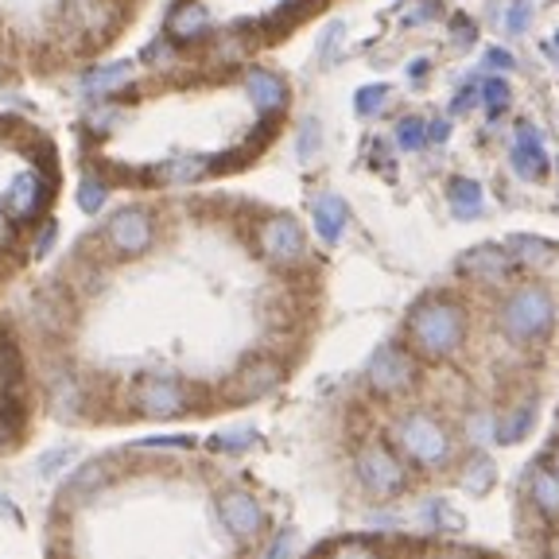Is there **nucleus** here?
Returning a JSON list of instances; mask_svg holds the SVG:
<instances>
[{
    "label": "nucleus",
    "mask_w": 559,
    "mask_h": 559,
    "mask_svg": "<svg viewBox=\"0 0 559 559\" xmlns=\"http://www.w3.org/2000/svg\"><path fill=\"white\" fill-rule=\"evenodd\" d=\"M466 338V311L447 296L419 299L408 311V342L419 358L443 361Z\"/></svg>",
    "instance_id": "1"
},
{
    "label": "nucleus",
    "mask_w": 559,
    "mask_h": 559,
    "mask_svg": "<svg viewBox=\"0 0 559 559\" xmlns=\"http://www.w3.org/2000/svg\"><path fill=\"white\" fill-rule=\"evenodd\" d=\"M498 323L513 342H536L556 326V299H551V292L540 288V284L513 288L506 296V304H501Z\"/></svg>",
    "instance_id": "2"
},
{
    "label": "nucleus",
    "mask_w": 559,
    "mask_h": 559,
    "mask_svg": "<svg viewBox=\"0 0 559 559\" xmlns=\"http://www.w3.org/2000/svg\"><path fill=\"white\" fill-rule=\"evenodd\" d=\"M393 439L404 459H412L416 466L439 471V466L451 463V436H447L443 424H439L436 416H428V412H404V416L396 419Z\"/></svg>",
    "instance_id": "3"
},
{
    "label": "nucleus",
    "mask_w": 559,
    "mask_h": 559,
    "mask_svg": "<svg viewBox=\"0 0 559 559\" xmlns=\"http://www.w3.org/2000/svg\"><path fill=\"white\" fill-rule=\"evenodd\" d=\"M257 249L276 269H296L307 261V237L292 214H272L257 226Z\"/></svg>",
    "instance_id": "4"
},
{
    "label": "nucleus",
    "mask_w": 559,
    "mask_h": 559,
    "mask_svg": "<svg viewBox=\"0 0 559 559\" xmlns=\"http://www.w3.org/2000/svg\"><path fill=\"white\" fill-rule=\"evenodd\" d=\"M358 478L373 498H396L408 486V466L389 443H366L358 454Z\"/></svg>",
    "instance_id": "5"
},
{
    "label": "nucleus",
    "mask_w": 559,
    "mask_h": 559,
    "mask_svg": "<svg viewBox=\"0 0 559 559\" xmlns=\"http://www.w3.org/2000/svg\"><path fill=\"white\" fill-rule=\"evenodd\" d=\"M366 381L377 396H404L416 384V358H412V349L393 346V342L381 346L369 358Z\"/></svg>",
    "instance_id": "6"
},
{
    "label": "nucleus",
    "mask_w": 559,
    "mask_h": 559,
    "mask_svg": "<svg viewBox=\"0 0 559 559\" xmlns=\"http://www.w3.org/2000/svg\"><path fill=\"white\" fill-rule=\"evenodd\" d=\"M51 171H24L12 179V187L4 191V202H0V214L12 222V226H24V222L39 218L44 206L51 202Z\"/></svg>",
    "instance_id": "7"
},
{
    "label": "nucleus",
    "mask_w": 559,
    "mask_h": 559,
    "mask_svg": "<svg viewBox=\"0 0 559 559\" xmlns=\"http://www.w3.org/2000/svg\"><path fill=\"white\" fill-rule=\"evenodd\" d=\"M152 241H156V218H152L144 206L117 210L114 218H109V226H105V245H109L117 257L148 253Z\"/></svg>",
    "instance_id": "8"
},
{
    "label": "nucleus",
    "mask_w": 559,
    "mask_h": 559,
    "mask_svg": "<svg viewBox=\"0 0 559 559\" xmlns=\"http://www.w3.org/2000/svg\"><path fill=\"white\" fill-rule=\"evenodd\" d=\"M132 404H136L140 416L171 419V416H183L187 404H191V393H187V384L175 381V377H144V381L132 389Z\"/></svg>",
    "instance_id": "9"
},
{
    "label": "nucleus",
    "mask_w": 559,
    "mask_h": 559,
    "mask_svg": "<svg viewBox=\"0 0 559 559\" xmlns=\"http://www.w3.org/2000/svg\"><path fill=\"white\" fill-rule=\"evenodd\" d=\"M218 516L226 524L229 533L241 536V540H253V536L264 533V509L253 493H245V489H226L218 498Z\"/></svg>",
    "instance_id": "10"
},
{
    "label": "nucleus",
    "mask_w": 559,
    "mask_h": 559,
    "mask_svg": "<svg viewBox=\"0 0 559 559\" xmlns=\"http://www.w3.org/2000/svg\"><path fill=\"white\" fill-rule=\"evenodd\" d=\"M280 384V366L272 358H253L245 361L241 369L234 373V381H229V401H261V396H269L272 389Z\"/></svg>",
    "instance_id": "11"
},
{
    "label": "nucleus",
    "mask_w": 559,
    "mask_h": 559,
    "mask_svg": "<svg viewBox=\"0 0 559 559\" xmlns=\"http://www.w3.org/2000/svg\"><path fill=\"white\" fill-rule=\"evenodd\" d=\"M459 272H463L466 280H478V284H501V280L513 272V257H509V249L478 245V249L459 257Z\"/></svg>",
    "instance_id": "12"
},
{
    "label": "nucleus",
    "mask_w": 559,
    "mask_h": 559,
    "mask_svg": "<svg viewBox=\"0 0 559 559\" xmlns=\"http://www.w3.org/2000/svg\"><path fill=\"white\" fill-rule=\"evenodd\" d=\"M210 27H214V16H210L206 4L191 0V4H179V9L167 16V39L171 44H199L206 39Z\"/></svg>",
    "instance_id": "13"
},
{
    "label": "nucleus",
    "mask_w": 559,
    "mask_h": 559,
    "mask_svg": "<svg viewBox=\"0 0 559 559\" xmlns=\"http://www.w3.org/2000/svg\"><path fill=\"white\" fill-rule=\"evenodd\" d=\"M245 90H249V97H253V105L264 117H276L280 109L288 105V86H284V79L272 74V70L253 67L245 74Z\"/></svg>",
    "instance_id": "14"
},
{
    "label": "nucleus",
    "mask_w": 559,
    "mask_h": 559,
    "mask_svg": "<svg viewBox=\"0 0 559 559\" xmlns=\"http://www.w3.org/2000/svg\"><path fill=\"white\" fill-rule=\"evenodd\" d=\"M513 167H516L521 179H544V175H548V152H544V144H540V136H536L533 124H524L521 136H516Z\"/></svg>",
    "instance_id": "15"
},
{
    "label": "nucleus",
    "mask_w": 559,
    "mask_h": 559,
    "mask_svg": "<svg viewBox=\"0 0 559 559\" xmlns=\"http://www.w3.org/2000/svg\"><path fill=\"white\" fill-rule=\"evenodd\" d=\"M311 218H314V229L323 237L326 245H338L342 234H346V222H349V210L338 194H319L311 206Z\"/></svg>",
    "instance_id": "16"
},
{
    "label": "nucleus",
    "mask_w": 559,
    "mask_h": 559,
    "mask_svg": "<svg viewBox=\"0 0 559 559\" xmlns=\"http://www.w3.org/2000/svg\"><path fill=\"white\" fill-rule=\"evenodd\" d=\"M509 257L513 264H524V269H544L559 257V245L556 241H544V237H533V234H516L509 237Z\"/></svg>",
    "instance_id": "17"
},
{
    "label": "nucleus",
    "mask_w": 559,
    "mask_h": 559,
    "mask_svg": "<svg viewBox=\"0 0 559 559\" xmlns=\"http://www.w3.org/2000/svg\"><path fill=\"white\" fill-rule=\"evenodd\" d=\"M528 498L548 521H559V474L551 466H536L528 478Z\"/></svg>",
    "instance_id": "18"
},
{
    "label": "nucleus",
    "mask_w": 559,
    "mask_h": 559,
    "mask_svg": "<svg viewBox=\"0 0 559 559\" xmlns=\"http://www.w3.org/2000/svg\"><path fill=\"white\" fill-rule=\"evenodd\" d=\"M447 202H451V214L454 218H478L481 206H486V199H481V187L474 183V179H451V187H447Z\"/></svg>",
    "instance_id": "19"
},
{
    "label": "nucleus",
    "mask_w": 559,
    "mask_h": 559,
    "mask_svg": "<svg viewBox=\"0 0 559 559\" xmlns=\"http://www.w3.org/2000/svg\"><path fill=\"white\" fill-rule=\"evenodd\" d=\"M493 478H498V471H493V459L481 451H474L471 459L463 463V471H459V486L466 489V493H486L489 486H493Z\"/></svg>",
    "instance_id": "20"
},
{
    "label": "nucleus",
    "mask_w": 559,
    "mask_h": 559,
    "mask_svg": "<svg viewBox=\"0 0 559 559\" xmlns=\"http://www.w3.org/2000/svg\"><path fill=\"white\" fill-rule=\"evenodd\" d=\"M533 424H536V404L533 401L513 404V408L498 419V439L501 443H516V439H524L533 431Z\"/></svg>",
    "instance_id": "21"
},
{
    "label": "nucleus",
    "mask_w": 559,
    "mask_h": 559,
    "mask_svg": "<svg viewBox=\"0 0 559 559\" xmlns=\"http://www.w3.org/2000/svg\"><path fill=\"white\" fill-rule=\"evenodd\" d=\"M129 79H132V67L129 62H117V67H105V70L86 74V79H82V90H86V94H117L121 86H129Z\"/></svg>",
    "instance_id": "22"
},
{
    "label": "nucleus",
    "mask_w": 559,
    "mask_h": 559,
    "mask_svg": "<svg viewBox=\"0 0 559 559\" xmlns=\"http://www.w3.org/2000/svg\"><path fill=\"white\" fill-rule=\"evenodd\" d=\"M424 521H428V528H439V533H463V513L459 509H451L447 501H428L424 506Z\"/></svg>",
    "instance_id": "23"
},
{
    "label": "nucleus",
    "mask_w": 559,
    "mask_h": 559,
    "mask_svg": "<svg viewBox=\"0 0 559 559\" xmlns=\"http://www.w3.org/2000/svg\"><path fill=\"white\" fill-rule=\"evenodd\" d=\"M396 144H401L404 152H416L428 144V121L424 117H401L396 121Z\"/></svg>",
    "instance_id": "24"
},
{
    "label": "nucleus",
    "mask_w": 559,
    "mask_h": 559,
    "mask_svg": "<svg viewBox=\"0 0 559 559\" xmlns=\"http://www.w3.org/2000/svg\"><path fill=\"white\" fill-rule=\"evenodd\" d=\"M331 559H384L381 548H373V544L366 540H342L338 548L331 551Z\"/></svg>",
    "instance_id": "25"
},
{
    "label": "nucleus",
    "mask_w": 559,
    "mask_h": 559,
    "mask_svg": "<svg viewBox=\"0 0 559 559\" xmlns=\"http://www.w3.org/2000/svg\"><path fill=\"white\" fill-rule=\"evenodd\" d=\"M384 97H389V86H384V82H373V86L358 90V114L361 117H373L377 109L384 105Z\"/></svg>",
    "instance_id": "26"
},
{
    "label": "nucleus",
    "mask_w": 559,
    "mask_h": 559,
    "mask_svg": "<svg viewBox=\"0 0 559 559\" xmlns=\"http://www.w3.org/2000/svg\"><path fill=\"white\" fill-rule=\"evenodd\" d=\"M79 206L86 210V214H97V210L105 206V183H97V179H82V187H79Z\"/></svg>",
    "instance_id": "27"
},
{
    "label": "nucleus",
    "mask_w": 559,
    "mask_h": 559,
    "mask_svg": "<svg viewBox=\"0 0 559 559\" xmlns=\"http://www.w3.org/2000/svg\"><path fill=\"white\" fill-rule=\"evenodd\" d=\"M481 97H486V105L493 109V114H501L509 105V97H513V90H509L506 79H489L486 86H481Z\"/></svg>",
    "instance_id": "28"
},
{
    "label": "nucleus",
    "mask_w": 559,
    "mask_h": 559,
    "mask_svg": "<svg viewBox=\"0 0 559 559\" xmlns=\"http://www.w3.org/2000/svg\"><path fill=\"white\" fill-rule=\"evenodd\" d=\"M506 27L509 32H528V27H533V4H528V0H513V4H509V12H506Z\"/></svg>",
    "instance_id": "29"
},
{
    "label": "nucleus",
    "mask_w": 559,
    "mask_h": 559,
    "mask_svg": "<svg viewBox=\"0 0 559 559\" xmlns=\"http://www.w3.org/2000/svg\"><path fill=\"white\" fill-rule=\"evenodd\" d=\"M451 35H454V44H459V47H471L474 39H478V27H474L471 16H463V12H459V16H451Z\"/></svg>",
    "instance_id": "30"
},
{
    "label": "nucleus",
    "mask_w": 559,
    "mask_h": 559,
    "mask_svg": "<svg viewBox=\"0 0 559 559\" xmlns=\"http://www.w3.org/2000/svg\"><path fill=\"white\" fill-rule=\"evenodd\" d=\"M314 148H319V124L314 121H304V129H299V156L311 159Z\"/></svg>",
    "instance_id": "31"
},
{
    "label": "nucleus",
    "mask_w": 559,
    "mask_h": 559,
    "mask_svg": "<svg viewBox=\"0 0 559 559\" xmlns=\"http://www.w3.org/2000/svg\"><path fill=\"white\" fill-rule=\"evenodd\" d=\"M408 24H424V20H439V0H416V9L408 12Z\"/></svg>",
    "instance_id": "32"
},
{
    "label": "nucleus",
    "mask_w": 559,
    "mask_h": 559,
    "mask_svg": "<svg viewBox=\"0 0 559 559\" xmlns=\"http://www.w3.org/2000/svg\"><path fill=\"white\" fill-rule=\"evenodd\" d=\"M292 548H296V533H280L269 548V559H292Z\"/></svg>",
    "instance_id": "33"
},
{
    "label": "nucleus",
    "mask_w": 559,
    "mask_h": 559,
    "mask_svg": "<svg viewBox=\"0 0 559 559\" xmlns=\"http://www.w3.org/2000/svg\"><path fill=\"white\" fill-rule=\"evenodd\" d=\"M253 443V431H234V436L226 439H214V447H222V451H241V447Z\"/></svg>",
    "instance_id": "34"
},
{
    "label": "nucleus",
    "mask_w": 559,
    "mask_h": 559,
    "mask_svg": "<svg viewBox=\"0 0 559 559\" xmlns=\"http://www.w3.org/2000/svg\"><path fill=\"white\" fill-rule=\"evenodd\" d=\"M486 67H493V70H513L516 62H513V55H509V51H498V47H493V51H486Z\"/></svg>",
    "instance_id": "35"
},
{
    "label": "nucleus",
    "mask_w": 559,
    "mask_h": 559,
    "mask_svg": "<svg viewBox=\"0 0 559 559\" xmlns=\"http://www.w3.org/2000/svg\"><path fill=\"white\" fill-rule=\"evenodd\" d=\"M489 431H493V419H489V416H474L471 419V439H474V443H481Z\"/></svg>",
    "instance_id": "36"
},
{
    "label": "nucleus",
    "mask_w": 559,
    "mask_h": 559,
    "mask_svg": "<svg viewBox=\"0 0 559 559\" xmlns=\"http://www.w3.org/2000/svg\"><path fill=\"white\" fill-rule=\"evenodd\" d=\"M474 97H478V90H474V86L459 90V94H454V114H466V109L474 105Z\"/></svg>",
    "instance_id": "37"
},
{
    "label": "nucleus",
    "mask_w": 559,
    "mask_h": 559,
    "mask_svg": "<svg viewBox=\"0 0 559 559\" xmlns=\"http://www.w3.org/2000/svg\"><path fill=\"white\" fill-rule=\"evenodd\" d=\"M51 241H55V222H44V234H39V241H35L32 253H35V257H44L47 249H51Z\"/></svg>",
    "instance_id": "38"
},
{
    "label": "nucleus",
    "mask_w": 559,
    "mask_h": 559,
    "mask_svg": "<svg viewBox=\"0 0 559 559\" xmlns=\"http://www.w3.org/2000/svg\"><path fill=\"white\" fill-rule=\"evenodd\" d=\"M447 136H451V124H447V121H431L428 124V140H431V144H443Z\"/></svg>",
    "instance_id": "39"
},
{
    "label": "nucleus",
    "mask_w": 559,
    "mask_h": 559,
    "mask_svg": "<svg viewBox=\"0 0 559 559\" xmlns=\"http://www.w3.org/2000/svg\"><path fill=\"white\" fill-rule=\"evenodd\" d=\"M419 559H481L474 551H454V548H443V551H431V556H419Z\"/></svg>",
    "instance_id": "40"
},
{
    "label": "nucleus",
    "mask_w": 559,
    "mask_h": 559,
    "mask_svg": "<svg viewBox=\"0 0 559 559\" xmlns=\"http://www.w3.org/2000/svg\"><path fill=\"white\" fill-rule=\"evenodd\" d=\"M428 70H431V62L416 59V62H412V82H419V79H424V74H428Z\"/></svg>",
    "instance_id": "41"
},
{
    "label": "nucleus",
    "mask_w": 559,
    "mask_h": 559,
    "mask_svg": "<svg viewBox=\"0 0 559 559\" xmlns=\"http://www.w3.org/2000/svg\"><path fill=\"white\" fill-rule=\"evenodd\" d=\"M0 516H12V521H20V516H16V509H12L4 498H0Z\"/></svg>",
    "instance_id": "42"
},
{
    "label": "nucleus",
    "mask_w": 559,
    "mask_h": 559,
    "mask_svg": "<svg viewBox=\"0 0 559 559\" xmlns=\"http://www.w3.org/2000/svg\"><path fill=\"white\" fill-rule=\"evenodd\" d=\"M551 471L559 474V443H556V451H551Z\"/></svg>",
    "instance_id": "43"
},
{
    "label": "nucleus",
    "mask_w": 559,
    "mask_h": 559,
    "mask_svg": "<svg viewBox=\"0 0 559 559\" xmlns=\"http://www.w3.org/2000/svg\"><path fill=\"white\" fill-rule=\"evenodd\" d=\"M544 51H551V55H559V32H556V39H551V47H544Z\"/></svg>",
    "instance_id": "44"
}]
</instances>
